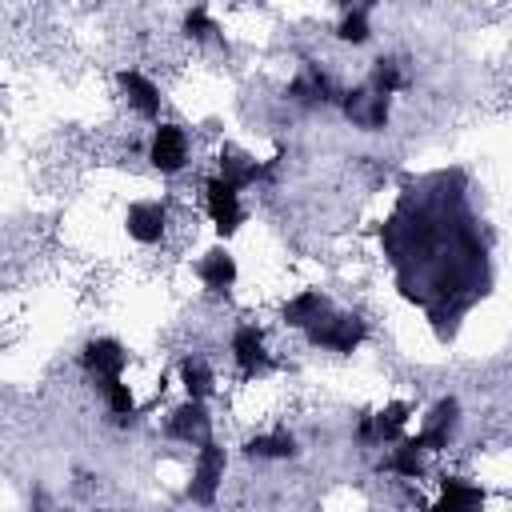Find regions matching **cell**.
<instances>
[{
  "label": "cell",
  "instance_id": "44dd1931",
  "mask_svg": "<svg viewBox=\"0 0 512 512\" xmlns=\"http://www.w3.org/2000/svg\"><path fill=\"white\" fill-rule=\"evenodd\" d=\"M380 472L400 476V480H420V476H424V452H420L416 436H400V440L392 444V452L380 460Z\"/></svg>",
  "mask_w": 512,
  "mask_h": 512
},
{
  "label": "cell",
  "instance_id": "ba28073f",
  "mask_svg": "<svg viewBox=\"0 0 512 512\" xmlns=\"http://www.w3.org/2000/svg\"><path fill=\"white\" fill-rule=\"evenodd\" d=\"M168 224H172V212L164 200H132L124 208V232H128V240H136L144 248L160 244L168 236Z\"/></svg>",
  "mask_w": 512,
  "mask_h": 512
},
{
  "label": "cell",
  "instance_id": "30bf717a",
  "mask_svg": "<svg viewBox=\"0 0 512 512\" xmlns=\"http://www.w3.org/2000/svg\"><path fill=\"white\" fill-rule=\"evenodd\" d=\"M228 352H232V364L244 380H256L272 368V356H268V340L256 324H236L232 328V340H228Z\"/></svg>",
  "mask_w": 512,
  "mask_h": 512
},
{
  "label": "cell",
  "instance_id": "603a6c76",
  "mask_svg": "<svg viewBox=\"0 0 512 512\" xmlns=\"http://www.w3.org/2000/svg\"><path fill=\"white\" fill-rule=\"evenodd\" d=\"M96 392H100V400H104V408H108V416L116 424H132L136 420V392H132V384L124 376L96 380Z\"/></svg>",
  "mask_w": 512,
  "mask_h": 512
},
{
  "label": "cell",
  "instance_id": "7402d4cb",
  "mask_svg": "<svg viewBox=\"0 0 512 512\" xmlns=\"http://www.w3.org/2000/svg\"><path fill=\"white\" fill-rule=\"evenodd\" d=\"M412 84V76L404 72V64L396 60V56H380V60H372V72H368V92H376V96H400L404 88Z\"/></svg>",
  "mask_w": 512,
  "mask_h": 512
},
{
  "label": "cell",
  "instance_id": "5bb4252c",
  "mask_svg": "<svg viewBox=\"0 0 512 512\" xmlns=\"http://www.w3.org/2000/svg\"><path fill=\"white\" fill-rule=\"evenodd\" d=\"M116 84H120V92H124V104H128L140 120L160 124V104H164V96H160V84H156L148 72H140V68H120V72H116Z\"/></svg>",
  "mask_w": 512,
  "mask_h": 512
},
{
  "label": "cell",
  "instance_id": "5b68a950",
  "mask_svg": "<svg viewBox=\"0 0 512 512\" xmlns=\"http://www.w3.org/2000/svg\"><path fill=\"white\" fill-rule=\"evenodd\" d=\"M192 160V140H188V128L172 124V120H160L148 136V164L160 172V176H176L184 172Z\"/></svg>",
  "mask_w": 512,
  "mask_h": 512
},
{
  "label": "cell",
  "instance_id": "484cf974",
  "mask_svg": "<svg viewBox=\"0 0 512 512\" xmlns=\"http://www.w3.org/2000/svg\"><path fill=\"white\" fill-rule=\"evenodd\" d=\"M356 440H360L364 448H372V412H360V416H356Z\"/></svg>",
  "mask_w": 512,
  "mask_h": 512
},
{
  "label": "cell",
  "instance_id": "9a60e30c",
  "mask_svg": "<svg viewBox=\"0 0 512 512\" xmlns=\"http://www.w3.org/2000/svg\"><path fill=\"white\" fill-rule=\"evenodd\" d=\"M288 100H292V104H304V108L336 104V100H340V88L332 84V76H328L320 64L304 60V64L296 68V76L288 80Z\"/></svg>",
  "mask_w": 512,
  "mask_h": 512
},
{
  "label": "cell",
  "instance_id": "3957f363",
  "mask_svg": "<svg viewBox=\"0 0 512 512\" xmlns=\"http://www.w3.org/2000/svg\"><path fill=\"white\" fill-rule=\"evenodd\" d=\"M280 164H284V152H276V156H268V160L248 156V152L236 148V144H224V148L216 152V176L228 180L236 192H244V188H252V184H272V180L280 176Z\"/></svg>",
  "mask_w": 512,
  "mask_h": 512
},
{
  "label": "cell",
  "instance_id": "cb8c5ba5",
  "mask_svg": "<svg viewBox=\"0 0 512 512\" xmlns=\"http://www.w3.org/2000/svg\"><path fill=\"white\" fill-rule=\"evenodd\" d=\"M336 40L340 44H368L372 40V16H368V4H356V8H344V16L336 20Z\"/></svg>",
  "mask_w": 512,
  "mask_h": 512
},
{
  "label": "cell",
  "instance_id": "4fadbf2b",
  "mask_svg": "<svg viewBox=\"0 0 512 512\" xmlns=\"http://www.w3.org/2000/svg\"><path fill=\"white\" fill-rule=\"evenodd\" d=\"M80 368L92 380H116L128 372V348L116 336H92L80 348Z\"/></svg>",
  "mask_w": 512,
  "mask_h": 512
},
{
  "label": "cell",
  "instance_id": "2e32d148",
  "mask_svg": "<svg viewBox=\"0 0 512 512\" xmlns=\"http://www.w3.org/2000/svg\"><path fill=\"white\" fill-rule=\"evenodd\" d=\"M196 276H200V284H204L208 292H228V288H236V280H240V264H236V256H232L224 244H212V248L196 260Z\"/></svg>",
  "mask_w": 512,
  "mask_h": 512
},
{
  "label": "cell",
  "instance_id": "7c38bea8",
  "mask_svg": "<svg viewBox=\"0 0 512 512\" xmlns=\"http://www.w3.org/2000/svg\"><path fill=\"white\" fill-rule=\"evenodd\" d=\"M336 104L344 108V116H348L360 132H384L388 120H392V100H388V96H376V92H368V88H348V92H340Z\"/></svg>",
  "mask_w": 512,
  "mask_h": 512
},
{
  "label": "cell",
  "instance_id": "277c9868",
  "mask_svg": "<svg viewBox=\"0 0 512 512\" xmlns=\"http://www.w3.org/2000/svg\"><path fill=\"white\" fill-rule=\"evenodd\" d=\"M224 476H228V452H224V444L204 440V444L196 448V460H192V476H188L184 496H188L196 508H212L216 496H220Z\"/></svg>",
  "mask_w": 512,
  "mask_h": 512
},
{
  "label": "cell",
  "instance_id": "6da1fadb",
  "mask_svg": "<svg viewBox=\"0 0 512 512\" xmlns=\"http://www.w3.org/2000/svg\"><path fill=\"white\" fill-rule=\"evenodd\" d=\"M456 176L460 172H432L424 180H408L396 212L380 224V244L388 260L420 248V256H412V268L396 272L400 296L408 304H420L428 316L436 300H444L440 320L448 316L452 324L476 296H488L492 284L488 248L472 216L464 212V192H452Z\"/></svg>",
  "mask_w": 512,
  "mask_h": 512
},
{
  "label": "cell",
  "instance_id": "52a82bcc",
  "mask_svg": "<svg viewBox=\"0 0 512 512\" xmlns=\"http://www.w3.org/2000/svg\"><path fill=\"white\" fill-rule=\"evenodd\" d=\"M164 436L188 448H200L204 440H212V412L204 400H180L176 408H168L164 416Z\"/></svg>",
  "mask_w": 512,
  "mask_h": 512
},
{
  "label": "cell",
  "instance_id": "7a4b0ae2",
  "mask_svg": "<svg viewBox=\"0 0 512 512\" xmlns=\"http://www.w3.org/2000/svg\"><path fill=\"white\" fill-rule=\"evenodd\" d=\"M368 320L360 312H336L328 308L312 328H304V340L312 348H324V352H336V356H352L364 340H368Z\"/></svg>",
  "mask_w": 512,
  "mask_h": 512
},
{
  "label": "cell",
  "instance_id": "8fae6325",
  "mask_svg": "<svg viewBox=\"0 0 512 512\" xmlns=\"http://www.w3.org/2000/svg\"><path fill=\"white\" fill-rule=\"evenodd\" d=\"M456 428H460V400H456V396H440V400L428 408V416H424V424H420V432H416L420 452H424V456H428V452H444V448L456 440Z\"/></svg>",
  "mask_w": 512,
  "mask_h": 512
},
{
  "label": "cell",
  "instance_id": "9c48e42d",
  "mask_svg": "<svg viewBox=\"0 0 512 512\" xmlns=\"http://www.w3.org/2000/svg\"><path fill=\"white\" fill-rule=\"evenodd\" d=\"M488 504V488L468 480V476H456V472H444L436 480V500L424 508V512H484Z\"/></svg>",
  "mask_w": 512,
  "mask_h": 512
},
{
  "label": "cell",
  "instance_id": "e0dca14e",
  "mask_svg": "<svg viewBox=\"0 0 512 512\" xmlns=\"http://www.w3.org/2000/svg\"><path fill=\"white\" fill-rule=\"evenodd\" d=\"M240 452H244L248 460H296V456H300V440H296V432H288V428H272V432L248 436V440L240 444Z\"/></svg>",
  "mask_w": 512,
  "mask_h": 512
},
{
  "label": "cell",
  "instance_id": "8992f818",
  "mask_svg": "<svg viewBox=\"0 0 512 512\" xmlns=\"http://www.w3.org/2000/svg\"><path fill=\"white\" fill-rule=\"evenodd\" d=\"M204 212H208V220H212V228H216V236H220V240L236 236V232H240V224H244L240 192H236L228 180H220L216 172L204 180Z\"/></svg>",
  "mask_w": 512,
  "mask_h": 512
},
{
  "label": "cell",
  "instance_id": "ac0fdd59",
  "mask_svg": "<svg viewBox=\"0 0 512 512\" xmlns=\"http://www.w3.org/2000/svg\"><path fill=\"white\" fill-rule=\"evenodd\" d=\"M328 308H332V300H328L320 288H300L296 296H288V300H284L280 320H284L288 328H300V332H304V328H312Z\"/></svg>",
  "mask_w": 512,
  "mask_h": 512
},
{
  "label": "cell",
  "instance_id": "d6986e66",
  "mask_svg": "<svg viewBox=\"0 0 512 512\" xmlns=\"http://www.w3.org/2000/svg\"><path fill=\"white\" fill-rule=\"evenodd\" d=\"M176 380L184 388V400H204L208 404V396L216 392V372H212V364L204 356H180Z\"/></svg>",
  "mask_w": 512,
  "mask_h": 512
},
{
  "label": "cell",
  "instance_id": "ffe728a7",
  "mask_svg": "<svg viewBox=\"0 0 512 512\" xmlns=\"http://www.w3.org/2000/svg\"><path fill=\"white\" fill-rule=\"evenodd\" d=\"M408 420H412V404H408V400H388L384 408H376V412H372V448L396 444V440L404 436Z\"/></svg>",
  "mask_w": 512,
  "mask_h": 512
},
{
  "label": "cell",
  "instance_id": "d4e9b609",
  "mask_svg": "<svg viewBox=\"0 0 512 512\" xmlns=\"http://www.w3.org/2000/svg\"><path fill=\"white\" fill-rule=\"evenodd\" d=\"M180 32H184L188 40H196V44L220 40V24L212 20V12H208L204 4H196V8H188V12H184V20H180Z\"/></svg>",
  "mask_w": 512,
  "mask_h": 512
}]
</instances>
